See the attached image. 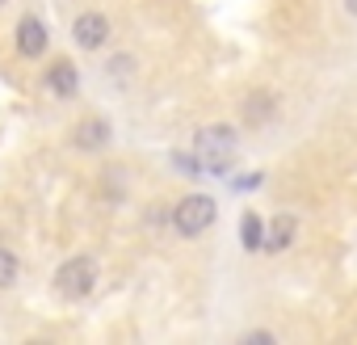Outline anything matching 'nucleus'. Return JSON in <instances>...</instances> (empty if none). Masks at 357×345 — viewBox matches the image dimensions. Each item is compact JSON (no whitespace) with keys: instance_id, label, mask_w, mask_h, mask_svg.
<instances>
[{"instance_id":"obj_1","label":"nucleus","mask_w":357,"mask_h":345,"mask_svg":"<svg viewBox=\"0 0 357 345\" xmlns=\"http://www.w3.org/2000/svg\"><path fill=\"white\" fill-rule=\"evenodd\" d=\"M97 282H101V265H97L93 253H72V257H63V261L55 265V274H51V291H55L63 303H84V299L97 291Z\"/></svg>"},{"instance_id":"obj_2","label":"nucleus","mask_w":357,"mask_h":345,"mask_svg":"<svg viewBox=\"0 0 357 345\" xmlns=\"http://www.w3.org/2000/svg\"><path fill=\"white\" fill-rule=\"evenodd\" d=\"M194 156H198L202 172L223 177V172L231 168V160H236V131H231L227 122L198 126V135H194Z\"/></svg>"},{"instance_id":"obj_3","label":"nucleus","mask_w":357,"mask_h":345,"mask_svg":"<svg viewBox=\"0 0 357 345\" xmlns=\"http://www.w3.org/2000/svg\"><path fill=\"white\" fill-rule=\"evenodd\" d=\"M9 43H13V55H17L22 64H43V59L51 55V26H47L34 9H26V13L13 22Z\"/></svg>"},{"instance_id":"obj_4","label":"nucleus","mask_w":357,"mask_h":345,"mask_svg":"<svg viewBox=\"0 0 357 345\" xmlns=\"http://www.w3.org/2000/svg\"><path fill=\"white\" fill-rule=\"evenodd\" d=\"M215 219H219V203H215L211 194H185L181 203H176V207L168 211L172 232H176V236H185V240L202 236Z\"/></svg>"},{"instance_id":"obj_5","label":"nucleus","mask_w":357,"mask_h":345,"mask_svg":"<svg viewBox=\"0 0 357 345\" xmlns=\"http://www.w3.org/2000/svg\"><path fill=\"white\" fill-rule=\"evenodd\" d=\"M38 85H43V93L51 101H72L80 93L84 76H80V68H76L72 55H47L43 59V72H38Z\"/></svg>"},{"instance_id":"obj_6","label":"nucleus","mask_w":357,"mask_h":345,"mask_svg":"<svg viewBox=\"0 0 357 345\" xmlns=\"http://www.w3.org/2000/svg\"><path fill=\"white\" fill-rule=\"evenodd\" d=\"M68 147H72L76 156H101V152H109V147H114V122H109L105 114H84V118H76L72 131H68Z\"/></svg>"},{"instance_id":"obj_7","label":"nucleus","mask_w":357,"mask_h":345,"mask_svg":"<svg viewBox=\"0 0 357 345\" xmlns=\"http://www.w3.org/2000/svg\"><path fill=\"white\" fill-rule=\"evenodd\" d=\"M68 34H72V47H76V51L97 55V51H105V47H109L114 26H109V17H105L101 9H80V13L72 17Z\"/></svg>"},{"instance_id":"obj_8","label":"nucleus","mask_w":357,"mask_h":345,"mask_svg":"<svg viewBox=\"0 0 357 345\" xmlns=\"http://www.w3.org/2000/svg\"><path fill=\"white\" fill-rule=\"evenodd\" d=\"M294 232H298V219L294 215H273L269 228H265V236H261V249L265 253H286L290 240H294Z\"/></svg>"},{"instance_id":"obj_9","label":"nucleus","mask_w":357,"mask_h":345,"mask_svg":"<svg viewBox=\"0 0 357 345\" xmlns=\"http://www.w3.org/2000/svg\"><path fill=\"white\" fill-rule=\"evenodd\" d=\"M273 105H278V97H273L269 89H252V93L244 97V122H248V126H265V122L273 118Z\"/></svg>"},{"instance_id":"obj_10","label":"nucleus","mask_w":357,"mask_h":345,"mask_svg":"<svg viewBox=\"0 0 357 345\" xmlns=\"http://www.w3.org/2000/svg\"><path fill=\"white\" fill-rule=\"evenodd\" d=\"M22 274H26V261H22V253H17L13 244H5V240H0V291H13V286L22 282Z\"/></svg>"},{"instance_id":"obj_11","label":"nucleus","mask_w":357,"mask_h":345,"mask_svg":"<svg viewBox=\"0 0 357 345\" xmlns=\"http://www.w3.org/2000/svg\"><path fill=\"white\" fill-rule=\"evenodd\" d=\"M101 72H105V80H109V85H118V89H122V85H130V80H135V55H130V51H118V55H109V59H105V68H101Z\"/></svg>"},{"instance_id":"obj_12","label":"nucleus","mask_w":357,"mask_h":345,"mask_svg":"<svg viewBox=\"0 0 357 345\" xmlns=\"http://www.w3.org/2000/svg\"><path fill=\"white\" fill-rule=\"evenodd\" d=\"M101 186H105V198L109 203H122V194H126V168L122 164L101 168Z\"/></svg>"},{"instance_id":"obj_13","label":"nucleus","mask_w":357,"mask_h":345,"mask_svg":"<svg viewBox=\"0 0 357 345\" xmlns=\"http://www.w3.org/2000/svg\"><path fill=\"white\" fill-rule=\"evenodd\" d=\"M240 232H244V249L257 253V249H261V236H265L261 219H257V215H244V228H240Z\"/></svg>"},{"instance_id":"obj_14","label":"nucleus","mask_w":357,"mask_h":345,"mask_svg":"<svg viewBox=\"0 0 357 345\" xmlns=\"http://www.w3.org/2000/svg\"><path fill=\"white\" fill-rule=\"evenodd\" d=\"M261 186V172H244V177H231V190H257Z\"/></svg>"},{"instance_id":"obj_15","label":"nucleus","mask_w":357,"mask_h":345,"mask_svg":"<svg viewBox=\"0 0 357 345\" xmlns=\"http://www.w3.org/2000/svg\"><path fill=\"white\" fill-rule=\"evenodd\" d=\"M244 341H248V345H273V332H248Z\"/></svg>"},{"instance_id":"obj_16","label":"nucleus","mask_w":357,"mask_h":345,"mask_svg":"<svg viewBox=\"0 0 357 345\" xmlns=\"http://www.w3.org/2000/svg\"><path fill=\"white\" fill-rule=\"evenodd\" d=\"M344 9H349V13H353V17H357V0H344Z\"/></svg>"},{"instance_id":"obj_17","label":"nucleus","mask_w":357,"mask_h":345,"mask_svg":"<svg viewBox=\"0 0 357 345\" xmlns=\"http://www.w3.org/2000/svg\"><path fill=\"white\" fill-rule=\"evenodd\" d=\"M0 9H9V0H0Z\"/></svg>"},{"instance_id":"obj_18","label":"nucleus","mask_w":357,"mask_h":345,"mask_svg":"<svg viewBox=\"0 0 357 345\" xmlns=\"http://www.w3.org/2000/svg\"><path fill=\"white\" fill-rule=\"evenodd\" d=\"M0 240H5V236H0Z\"/></svg>"}]
</instances>
